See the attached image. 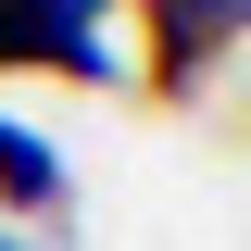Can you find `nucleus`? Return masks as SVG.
Masks as SVG:
<instances>
[{
	"instance_id": "nucleus-3",
	"label": "nucleus",
	"mask_w": 251,
	"mask_h": 251,
	"mask_svg": "<svg viewBox=\"0 0 251 251\" xmlns=\"http://www.w3.org/2000/svg\"><path fill=\"white\" fill-rule=\"evenodd\" d=\"M0 201H25V214H50V201H63V163L38 151L25 126H0Z\"/></svg>"
},
{
	"instance_id": "nucleus-4",
	"label": "nucleus",
	"mask_w": 251,
	"mask_h": 251,
	"mask_svg": "<svg viewBox=\"0 0 251 251\" xmlns=\"http://www.w3.org/2000/svg\"><path fill=\"white\" fill-rule=\"evenodd\" d=\"M0 251H13V239H0Z\"/></svg>"
},
{
	"instance_id": "nucleus-1",
	"label": "nucleus",
	"mask_w": 251,
	"mask_h": 251,
	"mask_svg": "<svg viewBox=\"0 0 251 251\" xmlns=\"http://www.w3.org/2000/svg\"><path fill=\"white\" fill-rule=\"evenodd\" d=\"M0 63H50V75H113L100 0H0Z\"/></svg>"
},
{
	"instance_id": "nucleus-2",
	"label": "nucleus",
	"mask_w": 251,
	"mask_h": 251,
	"mask_svg": "<svg viewBox=\"0 0 251 251\" xmlns=\"http://www.w3.org/2000/svg\"><path fill=\"white\" fill-rule=\"evenodd\" d=\"M151 13V88H201V63L239 38L251 0H138Z\"/></svg>"
}]
</instances>
